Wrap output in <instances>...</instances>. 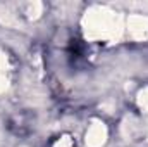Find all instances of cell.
Here are the masks:
<instances>
[{
  "mask_svg": "<svg viewBox=\"0 0 148 147\" xmlns=\"http://www.w3.org/2000/svg\"><path fill=\"white\" fill-rule=\"evenodd\" d=\"M103 139H105V128L100 123H95L86 133V142L91 147H98L103 142Z\"/></svg>",
  "mask_w": 148,
  "mask_h": 147,
  "instance_id": "obj_1",
  "label": "cell"
},
{
  "mask_svg": "<svg viewBox=\"0 0 148 147\" xmlns=\"http://www.w3.org/2000/svg\"><path fill=\"white\" fill-rule=\"evenodd\" d=\"M5 66H7V61L0 55V92L7 87V80H5Z\"/></svg>",
  "mask_w": 148,
  "mask_h": 147,
  "instance_id": "obj_2",
  "label": "cell"
}]
</instances>
